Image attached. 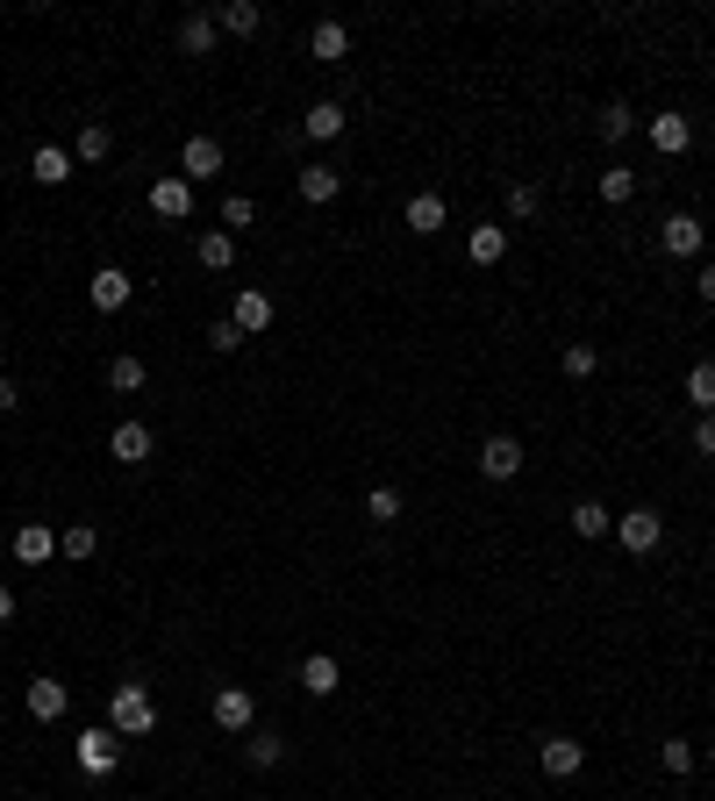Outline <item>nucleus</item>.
I'll return each instance as SVG.
<instances>
[{"label": "nucleus", "instance_id": "7", "mask_svg": "<svg viewBox=\"0 0 715 801\" xmlns=\"http://www.w3.org/2000/svg\"><path fill=\"white\" fill-rule=\"evenodd\" d=\"M337 687H344V666H337L329 652H308V658H301V694H315V702H329Z\"/></svg>", "mask_w": 715, "mask_h": 801}, {"label": "nucleus", "instance_id": "45", "mask_svg": "<svg viewBox=\"0 0 715 801\" xmlns=\"http://www.w3.org/2000/svg\"><path fill=\"white\" fill-rule=\"evenodd\" d=\"M0 723H8V716H0Z\"/></svg>", "mask_w": 715, "mask_h": 801}, {"label": "nucleus", "instance_id": "10", "mask_svg": "<svg viewBox=\"0 0 715 801\" xmlns=\"http://www.w3.org/2000/svg\"><path fill=\"white\" fill-rule=\"evenodd\" d=\"M150 215H165V222H187L193 215V187H187V179H158V187H150Z\"/></svg>", "mask_w": 715, "mask_h": 801}, {"label": "nucleus", "instance_id": "24", "mask_svg": "<svg viewBox=\"0 0 715 801\" xmlns=\"http://www.w3.org/2000/svg\"><path fill=\"white\" fill-rule=\"evenodd\" d=\"M566 523H572V537H580V544H595V537H608V530H616V516H608L601 502H580Z\"/></svg>", "mask_w": 715, "mask_h": 801}, {"label": "nucleus", "instance_id": "35", "mask_svg": "<svg viewBox=\"0 0 715 801\" xmlns=\"http://www.w3.org/2000/svg\"><path fill=\"white\" fill-rule=\"evenodd\" d=\"M630 193H637V172H630V165H608V172H601V201H630Z\"/></svg>", "mask_w": 715, "mask_h": 801}, {"label": "nucleus", "instance_id": "16", "mask_svg": "<svg viewBox=\"0 0 715 801\" xmlns=\"http://www.w3.org/2000/svg\"><path fill=\"white\" fill-rule=\"evenodd\" d=\"M108 451H115L122 465H144V459H150V430H144L136 415H129V422H115V430H108Z\"/></svg>", "mask_w": 715, "mask_h": 801}, {"label": "nucleus", "instance_id": "17", "mask_svg": "<svg viewBox=\"0 0 715 801\" xmlns=\"http://www.w3.org/2000/svg\"><path fill=\"white\" fill-rule=\"evenodd\" d=\"M444 222H451L444 193H408V230H416V236H437Z\"/></svg>", "mask_w": 715, "mask_h": 801}, {"label": "nucleus", "instance_id": "5", "mask_svg": "<svg viewBox=\"0 0 715 801\" xmlns=\"http://www.w3.org/2000/svg\"><path fill=\"white\" fill-rule=\"evenodd\" d=\"M702 215H665L659 222V244H665V259H702Z\"/></svg>", "mask_w": 715, "mask_h": 801}, {"label": "nucleus", "instance_id": "34", "mask_svg": "<svg viewBox=\"0 0 715 801\" xmlns=\"http://www.w3.org/2000/svg\"><path fill=\"white\" fill-rule=\"evenodd\" d=\"M365 516L372 523H401V487H372L365 494Z\"/></svg>", "mask_w": 715, "mask_h": 801}, {"label": "nucleus", "instance_id": "40", "mask_svg": "<svg viewBox=\"0 0 715 801\" xmlns=\"http://www.w3.org/2000/svg\"><path fill=\"white\" fill-rule=\"evenodd\" d=\"M694 451L715 459V415H694Z\"/></svg>", "mask_w": 715, "mask_h": 801}, {"label": "nucleus", "instance_id": "9", "mask_svg": "<svg viewBox=\"0 0 715 801\" xmlns=\"http://www.w3.org/2000/svg\"><path fill=\"white\" fill-rule=\"evenodd\" d=\"M179 172H187V187H193V179H215V172H222V144H215V136H187V150H179Z\"/></svg>", "mask_w": 715, "mask_h": 801}, {"label": "nucleus", "instance_id": "33", "mask_svg": "<svg viewBox=\"0 0 715 801\" xmlns=\"http://www.w3.org/2000/svg\"><path fill=\"white\" fill-rule=\"evenodd\" d=\"M558 366H566V380H587V372L601 366V351H595V344H566V351H558Z\"/></svg>", "mask_w": 715, "mask_h": 801}, {"label": "nucleus", "instance_id": "19", "mask_svg": "<svg viewBox=\"0 0 715 801\" xmlns=\"http://www.w3.org/2000/svg\"><path fill=\"white\" fill-rule=\"evenodd\" d=\"M301 136H315V144H329V136H344V101H315V108L301 115Z\"/></svg>", "mask_w": 715, "mask_h": 801}, {"label": "nucleus", "instance_id": "37", "mask_svg": "<svg viewBox=\"0 0 715 801\" xmlns=\"http://www.w3.org/2000/svg\"><path fill=\"white\" fill-rule=\"evenodd\" d=\"M537 208H544V193L529 187V179H515L508 187V215H537Z\"/></svg>", "mask_w": 715, "mask_h": 801}, {"label": "nucleus", "instance_id": "23", "mask_svg": "<svg viewBox=\"0 0 715 801\" xmlns=\"http://www.w3.org/2000/svg\"><path fill=\"white\" fill-rule=\"evenodd\" d=\"M144 380H150V366L136 351H122V358H108V387L115 394H144Z\"/></svg>", "mask_w": 715, "mask_h": 801}, {"label": "nucleus", "instance_id": "30", "mask_svg": "<svg viewBox=\"0 0 715 801\" xmlns=\"http://www.w3.org/2000/svg\"><path fill=\"white\" fill-rule=\"evenodd\" d=\"M687 401H694V415H715V358H702L687 372Z\"/></svg>", "mask_w": 715, "mask_h": 801}, {"label": "nucleus", "instance_id": "13", "mask_svg": "<svg viewBox=\"0 0 715 801\" xmlns=\"http://www.w3.org/2000/svg\"><path fill=\"white\" fill-rule=\"evenodd\" d=\"M337 193H344V172H337V165H301V201H308V208H329Z\"/></svg>", "mask_w": 715, "mask_h": 801}, {"label": "nucleus", "instance_id": "8", "mask_svg": "<svg viewBox=\"0 0 715 801\" xmlns=\"http://www.w3.org/2000/svg\"><path fill=\"white\" fill-rule=\"evenodd\" d=\"M537 759H544V773H551V780H572L587 766V745H580V737H544Z\"/></svg>", "mask_w": 715, "mask_h": 801}, {"label": "nucleus", "instance_id": "31", "mask_svg": "<svg viewBox=\"0 0 715 801\" xmlns=\"http://www.w3.org/2000/svg\"><path fill=\"white\" fill-rule=\"evenodd\" d=\"M57 551L80 566V558H94V551H101V530H94V523H72V530H57Z\"/></svg>", "mask_w": 715, "mask_h": 801}, {"label": "nucleus", "instance_id": "12", "mask_svg": "<svg viewBox=\"0 0 715 801\" xmlns=\"http://www.w3.org/2000/svg\"><path fill=\"white\" fill-rule=\"evenodd\" d=\"M694 144V123L680 108H665V115H651V150H665V158H680V150Z\"/></svg>", "mask_w": 715, "mask_h": 801}, {"label": "nucleus", "instance_id": "18", "mask_svg": "<svg viewBox=\"0 0 715 801\" xmlns=\"http://www.w3.org/2000/svg\"><path fill=\"white\" fill-rule=\"evenodd\" d=\"M65 702H72L65 679H29V716H36V723H57V716H65Z\"/></svg>", "mask_w": 715, "mask_h": 801}, {"label": "nucleus", "instance_id": "28", "mask_svg": "<svg viewBox=\"0 0 715 801\" xmlns=\"http://www.w3.org/2000/svg\"><path fill=\"white\" fill-rule=\"evenodd\" d=\"M108 150H115V129H108V123H86L80 144H72V158H80V165H101Z\"/></svg>", "mask_w": 715, "mask_h": 801}, {"label": "nucleus", "instance_id": "2", "mask_svg": "<svg viewBox=\"0 0 715 801\" xmlns=\"http://www.w3.org/2000/svg\"><path fill=\"white\" fill-rule=\"evenodd\" d=\"M616 544L630 558H651L665 544V516H659V508H630V516H616Z\"/></svg>", "mask_w": 715, "mask_h": 801}, {"label": "nucleus", "instance_id": "1", "mask_svg": "<svg viewBox=\"0 0 715 801\" xmlns=\"http://www.w3.org/2000/svg\"><path fill=\"white\" fill-rule=\"evenodd\" d=\"M108 730L115 737H150L158 730V702H150V687H115V702H108Z\"/></svg>", "mask_w": 715, "mask_h": 801}, {"label": "nucleus", "instance_id": "6", "mask_svg": "<svg viewBox=\"0 0 715 801\" xmlns=\"http://www.w3.org/2000/svg\"><path fill=\"white\" fill-rule=\"evenodd\" d=\"M80 766H86L94 780H108L115 766H122V737H115V730H80Z\"/></svg>", "mask_w": 715, "mask_h": 801}, {"label": "nucleus", "instance_id": "29", "mask_svg": "<svg viewBox=\"0 0 715 801\" xmlns=\"http://www.w3.org/2000/svg\"><path fill=\"white\" fill-rule=\"evenodd\" d=\"M508 259V230H501V222H480L473 230V265H501Z\"/></svg>", "mask_w": 715, "mask_h": 801}, {"label": "nucleus", "instance_id": "11", "mask_svg": "<svg viewBox=\"0 0 715 801\" xmlns=\"http://www.w3.org/2000/svg\"><path fill=\"white\" fill-rule=\"evenodd\" d=\"M480 473L486 479H515L523 473V444H515V436H486L480 444Z\"/></svg>", "mask_w": 715, "mask_h": 801}, {"label": "nucleus", "instance_id": "14", "mask_svg": "<svg viewBox=\"0 0 715 801\" xmlns=\"http://www.w3.org/2000/svg\"><path fill=\"white\" fill-rule=\"evenodd\" d=\"M86 294H94V308H101V315L129 308V272H122V265H101V272H94V286H86Z\"/></svg>", "mask_w": 715, "mask_h": 801}, {"label": "nucleus", "instance_id": "3", "mask_svg": "<svg viewBox=\"0 0 715 801\" xmlns=\"http://www.w3.org/2000/svg\"><path fill=\"white\" fill-rule=\"evenodd\" d=\"M208 716H215V730L243 737V730L257 723V702H251V687H215V702H208Z\"/></svg>", "mask_w": 715, "mask_h": 801}, {"label": "nucleus", "instance_id": "36", "mask_svg": "<svg viewBox=\"0 0 715 801\" xmlns=\"http://www.w3.org/2000/svg\"><path fill=\"white\" fill-rule=\"evenodd\" d=\"M659 759H665V773H694V745H687V737H665Z\"/></svg>", "mask_w": 715, "mask_h": 801}, {"label": "nucleus", "instance_id": "32", "mask_svg": "<svg viewBox=\"0 0 715 801\" xmlns=\"http://www.w3.org/2000/svg\"><path fill=\"white\" fill-rule=\"evenodd\" d=\"M601 136H608V144H622V136H637V108H622V101H608V108H601Z\"/></svg>", "mask_w": 715, "mask_h": 801}, {"label": "nucleus", "instance_id": "42", "mask_svg": "<svg viewBox=\"0 0 715 801\" xmlns=\"http://www.w3.org/2000/svg\"><path fill=\"white\" fill-rule=\"evenodd\" d=\"M8 615H14V587H0V623H8Z\"/></svg>", "mask_w": 715, "mask_h": 801}, {"label": "nucleus", "instance_id": "26", "mask_svg": "<svg viewBox=\"0 0 715 801\" xmlns=\"http://www.w3.org/2000/svg\"><path fill=\"white\" fill-rule=\"evenodd\" d=\"M257 22H265V8H257V0H230V8L215 14V29H230V36H257Z\"/></svg>", "mask_w": 715, "mask_h": 801}, {"label": "nucleus", "instance_id": "41", "mask_svg": "<svg viewBox=\"0 0 715 801\" xmlns=\"http://www.w3.org/2000/svg\"><path fill=\"white\" fill-rule=\"evenodd\" d=\"M22 408V394H14V380H0V415H14Z\"/></svg>", "mask_w": 715, "mask_h": 801}, {"label": "nucleus", "instance_id": "39", "mask_svg": "<svg viewBox=\"0 0 715 801\" xmlns=\"http://www.w3.org/2000/svg\"><path fill=\"white\" fill-rule=\"evenodd\" d=\"M222 222H230V230H251V222H257V208L243 201V193H230V201H222Z\"/></svg>", "mask_w": 715, "mask_h": 801}, {"label": "nucleus", "instance_id": "25", "mask_svg": "<svg viewBox=\"0 0 715 801\" xmlns=\"http://www.w3.org/2000/svg\"><path fill=\"white\" fill-rule=\"evenodd\" d=\"M243 759L265 773V766H280V759H286V737H280V730H251V737H243Z\"/></svg>", "mask_w": 715, "mask_h": 801}, {"label": "nucleus", "instance_id": "20", "mask_svg": "<svg viewBox=\"0 0 715 801\" xmlns=\"http://www.w3.org/2000/svg\"><path fill=\"white\" fill-rule=\"evenodd\" d=\"M215 36H222L215 14H187V22H179V51H187V57H208V51H215Z\"/></svg>", "mask_w": 715, "mask_h": 801}, {"label": "nucleus", "instance_id": "15", "mask_svg": "<svg viewBox=\"0 0 715 801\" xmlns=\"http://www.w3.org/2000/svg\"><path fill=\"white\" fill-rule=\"evenodd\" d=\"M14 558H22V566L57 558V530H51V523H22V530H14Z\"/></svg>", "mask_w": 715, "mask_h": 801}, {"label": "nucleus", "instance_id": "4", "mask_svg": "<svg viewBox=\"0 0 715 801\" xmlns=\"http://www.w3.org/2000/svg\"><path fill=\"white\" fill-rule=\"evenodd\" d=\"M272 315H280V308H272V294H265V286H236V301H230V323L243 329V337L272 329Z\"/></svg>", "mask_w": 715, "mask_h": 801}, {"label": "nucleus", "instance_id": "43", "mask_svg": "<svg viewBox=\"0 0 715 801\" xmlns=\"http://www.w3.org/2000/svg\"><path fill=\"white\" fill-rule=\"evenodd\" d=\"M702 301H715V265H702Z\"/></svg>", "mask_w": 715, "mask_h": 801}, {"label": "nucleus", "instance_id": "27", "mask_svg": "<svg viewBox=\"0 0 715 801\" xmlns=\"http://www.w3.org/2000/svg\"><path fill=\"white\" fill-rule=\"evenodd\" d=\"M193 259H201L208 272H230V259H236V236H230V230H208L201 244H193Z\"/></svg>", "mask_w": 715, "mask_h": 801}, {"label": "nucleus", "instance_id": "44", "mask_svg": "<svg viewBox=\"0 0 715 801\" xmlns=\"http://www.w3.org/2000/svg\"><path fill=\"white\" fill-rule=\"evenodd\" d=\"M708 766H715V737H708Z\"/></svg>", "mask_w": 715, "mask_h": 801}, {"label": "nucleus", "instance_id": "22", "mask_svg": "<svg viewBox=\"0 0 715 801\" xmlns=\"http://www.w3.org/2000/svg\"><path fill=\"white\" fill-rule=\"evenodd\" d=\"M29 172H36V187H65V179H72V150L43 144L36 158H29Z\"/></svg>", "mask_w": 715, "mask_h": 801}, {"label": "nucleus", "instance_id": "38", "mask_svg": "<svg viewBox=\"0 0 715 801\" xmlns=\"http://www.w3.org/2000/svg\"><path fill=\"white\" fill-rule=\"evenodd\" d=\"M208 351H222V358L243 351V329H236V323H215V329H208Z\"/></svg>", "mask_w": 715, "mask_h": 801}, {"label": "nucleus", "instance_id": "21", "mask_svg": "<svg viewBox=\"0 0 715 801\" xmlns=\"http://www.w3.org/2000/svg\"><path fill=\"white\" fill-rule=\"evenodd\" d=\"M308 51L323 57V65H337V57H351V29H344V22H315Z\"/></svg>", "mask_w": 715, "mask_h": 801}]
</instances>
